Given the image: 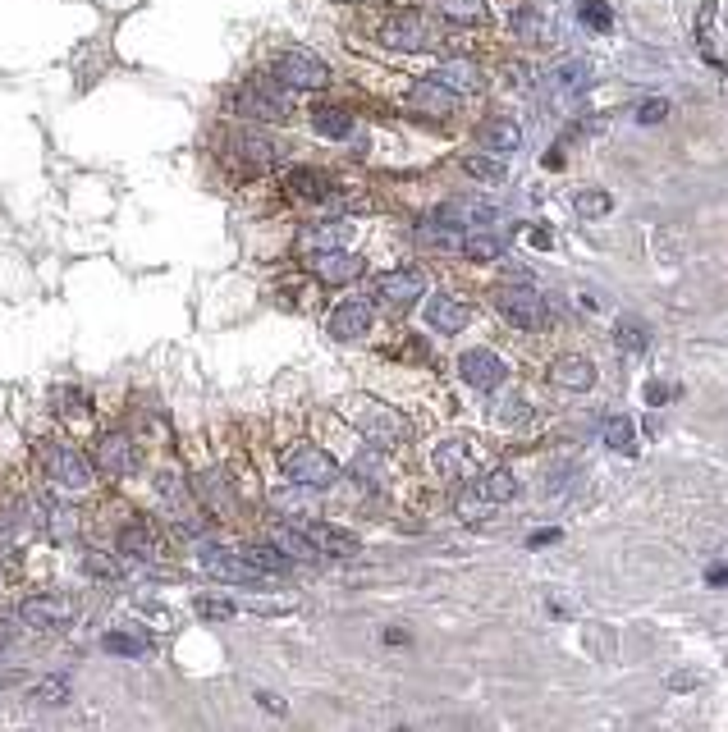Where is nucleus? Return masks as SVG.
<instances>
[{
    "instance_id": "7ed1b4c3",
    "label": "nucleus",
    "mask_w": 728,
    "mask_h": 732,
    "mask_svg": "<svg viewBox=\"0 0 728 732\" xmlns=\"http://www.w3.org/2000/svg\"><path fill=\"white\" fill-rule=\"evenodd\" d=\"M220 119H248V124H266V129H284L298 115V92L284 87L271 69H252V74L234 78L220 92Z\"/></svg>"
},
{
    "instance_id": "79ce46f5",
    "label": "nucleus",
    "mask_w": 728,
    "mask_h": 732,
    "mask_svg": "<svg viewBox=\"0 0 728 732\" xmlns=\"http://www.w3.org/2000/svg\"><path fill=\"white\" fill-rule=\"evenodd\" d=\"M440 5V14L454 23H481L486 19V0H435Z\"/></svg>"
},
{
    "instance_id": "a19ab883",
    "label": "nucleus",
    "mask_w": 728,
    "mask_h": 732,
    "mask_svg": "<svg viewBox=\"0 0 728 732\" xmlns=\"http://www.w3.org/2000/svg\"><path fill=\"white\" fill-rule=\"evenodd\" d=\"M696 37H701V51H706L710 65H719V51H715V0H701V14H696Z\"/></svg>"
},
{
    "instance_id": "9d476101",
    "label": "nucleus",
    "mask_w": 728,
    "mask_h": 732,
    "mask_svg": "<svg viewBox=\"0 0 728 732\" xmlns=\"http://www.w3.org/2000/svg\"><path fill=\"white\" fill-rule=\"evenodd\" d=\"M261 69H271L284 87H294L298 97H312V92H326L335 83V69H330L326 55L307 51V46H271L261 55Z\"/></svg>"
},
{
    "instance_id": "412c9836",
    "label": "nucleus",
    "mask_w": 728,
    "mask_h": 732,
    "mask_svg": "<svg viewBox=\"0 0 728 732\" xmlns=\"http://www.w3.org/2000/svg\"><path fill=\"white\" fill-rule=\"evenodd\" d=\"M303 531H307V540L321 549V559H358V554H362V540L353 536L348 527H339V522H326V517H307Z\"/></svg>"
},
{
    "instance_id": "58836bf2",
    "label": "nucleus",
    "mask_w": 728,
    "mask_h": 732,
    "mask_svg": "<svg viewBox=\"0 0 728 732\" xmlns=\"http://www.w3.org/2000/svg\"><path fill=\"white\" fill-rule=\"evenodd\" d=\"M605 444L614 453H623V458H632V453H637V426H632L628 417H609L605 421Z\"/></svg>"
},
{
    "instance_id": "393cba45",
    "label": "nucleus",
    "mask_w": 728,
    "mask_h": 732,
    "mask_svg": "<svg viewBox=\"0 0 728 732\" xmlns=\"http://www.w3.org/2000/svg\"><path fill=\"white\" fill-rule=\"evenodd\" d=\"M239 549L248 554L252 563H257L261 572H266V577H271V582H284V577H294V572H298V563L289 559V554H284V549L275 545V540L266 536V531H257V536H248V540H239Z\"/></svg>"
},
{
    "instance_id": "a18cd8bd",
    "label": "nucleus",
    "mask_w": 728,
    "mask_h": 732,
    "mask_svg": "<svg viewBox=\"0 0 728 732\" xmlns=\"http://www.w3.org/2000/svg\"><path fill=\"white\" fill-rule=\"evenodd\" d=\"M518 33H522V37H536L541 46L550 42V37H555V33H550V19H541V14L532 19V10H518Z\"/></svg>"
},
{
    "instance_id": "37998d69",
    "label": "nucleus",
    "mask_w": 728,
    "mask_h": 732,
    "mask_svg": "<svg viewBox=\"0 0 728 732\" xmlns=\"http://www.w3.org/2000/svg\"><path fill=\"white\" fill-rule=\"evenodd\" d=\"M577 19L587 23L591 33H609V28H614V10H609L605 0H582V5H577Z\"/></svg>"
},
{
    "instance_id": "49530a36",
    "label": "nucleus",
    "mask_w": 728,
    "mask_h": 732,
    "mask_svg": "<svg viewBox=\"0 0 728 732\" xmlns=\"http://www.w3.org/2000/svg\"><path fill=\"white\" fill-rule=\"evenodd\" d=\"M664 119H669V101L664 97H646L637 106V124H664Z\"/></svg>"
},
{
    "instance_id": "2eb2a0df",
    "label": "nucleus",
    "mask_w": 728,
    "mask_h": 732,
    "mask_svg": "<svg viewBox=\"0 0 728 732\" xmlns=\"http://www.w3.org/2000/svg\"><path fill=\"white\" fill-rule=\"evenodd\" d=\"M353 216H339V211H326L316 220H303L294 229V257H316V252H335V248H353Z\"/></svg>"
},
{
    "instance_id": "39448f33",
    "label": "nucleus",
    "mask_w": 728,
    "mask_h": 732,
    "mask_svg": "<svg viewBox=\"0 0 728 732\" xmlns=\"http://www.w3.org/2000/svg\"><path fill=\"white\" fill-rule=\"evenodd\" d=\"M280 193L284 202L307 206V211H339V216H353L367 206V197L348 193L344 179L326 165H312V161H294L280 170Z\"/></svg>"
},
{
    "instance_id": "f3484780",
    "label": "nucleus",
    "mask_w": 728,
    "mask_h": 732,
    "mask_svg": "<svg viewBox=\"0 0 728 732\" xmlns=\"http://www.w3.org/2000/svg\"><path fill=\"white\" fill-rule=\"evenodd\" d=\"M156 646H161L156 632L147 623H138V618H115V623H106V632H101V650H106L110 659H129V664L152 659Z\"/></svg>"
},
{
    "instance_id": "dca6fc26",
    "label": "nucleus",
    "mask_w": 728,
    "mask_h": 732,
    "mask_svg": "<svg viewBox=\"0 0 728 732\" xmlns=\"http://www.w3.org/2000/svg\"><path fill=\"white\" fill-rule=\"evenodd\" d=\"M495 312L504 321H513L518 330H545V321H550V307H545L532 280H504L495 289Z\"/></svg>"
},
{
    "instance_id": "5fc2aeb1",
    "label": "nucleus",
    "mask_w": 728,
    "mask_h": 732,
    "mask_svg": "<svg viewBox=\"0 0 728 732\" xmlns=\"http://www.w3.org/2000/svg\"><path fill=\"white\" fill-rule=\"evenodd\" d=\"M532 248H550V234H545V229H532Z\"/></svg>"
},
{
    "instance_id": "f8f14e48",
    "label": "nucleus",
    "mask_w": 728,
    "mask_h": 732,
    "mask_svg": "<svg viewBox=\"0 0 728 732\" xmlns=\"http://www.w3.org/2000/svg\"><path fill=\"white\" fill-rule=\"evenodd\" d=\"M376 42L399 55H422L431 46H440V37H435V23L422 10H390L376 23Z\"/></svg>"
},
{
    "instance_id": "1a4fd4ad",
    "label": "nucleus",
    "mask_w": 728,
    "mask_h": 732,
    "mask_svg": "<svg viewBox=\"0 0 728 732\" xmlns=\"http://www.w3.org/2000/svg\"><path fill=\"white\" fill-rule=\"evenodd\" d=\"M42 417L51 421V426H60V431H92L101 417V399L97 389L83 385V380H51V385L42 389Z\"/></svg>"
},
{
    "instance_id": "aec40b11",
    "label": "nucleus",
    "mask_w": 728,
    "mask_h": 732,
    "mask_svg": "<svg viewBox=\"0 0 728 732\" xmlns=\"http://www.w3.org/2000/svg\"><path fill=\"white\" fill-rule=\"evenodd\" d=\"M458 376H463V385L490 394V389H500L509 380V362L500 353H490V348H468V353L458 357Z\"/></svg>"
},
{
    "instance_id": "4be33fe9",
    "label": "nucleus",
    "mask_w": 728,
    "mask_h": 732,
    "mask_svg": "<svg viewBox=\"0 0 728 732\" xmlns=\"http://www.w3.org/2000/svg\"><path fill=\"white\" fill-rule=\"evenodd\" d=\"M403 101H408V110H413V115L449 119V115L458 110V101H463V97H458V92H449V87L440 83V78L426 74V78H417V83L408 87V97H403Z\"/></svg>"
},
{
    "instance_id": "c85d7f7f",
    "label": "nucleus",
    "mask_w": 728,
    "mask_h": 732,
    "mask_svg": "<svg viewBox=\"0 0 728 732\" xmlns=\"http://www.w3.org/2000/svg\"><path fill=\"white\" fill-rule=\"evenodd\" d=\"M468 490H472V495H477L486 508H495V504H509V499L518 495V476H513L509 467H490V472L472 476Z\"/></svg>"
},
{
    "instance_id": "7c9ffc66",
    "label": "nucleus",
    "mask_w": 728,
    "mask_h": 732,
    "mask_svg": "<svg viewBox=\"0 0 728 732\" xmlns=\"http://www.w3.org/2000/svg\"><path fill=\"white\" fill-rule=\"evenodd\" d=\"M431 463H435V472L445 476V481H472V476H477V467H472V458H468V449H463V440L435 444Z\"/></svg>"
},
{
    "instance_id": "bb28decb",
    "label": "nucleus",
    "mask_w": 728,
    "mask_h": 732,
    "mask_svg": "<svg viewBox=\"0 0 728 732\" xmlns=\"http://www.w3.org/2000/svg\"><path fill=\"white\" fill-rule=\"evenodd\" d=\"M477 142L481 151H495V156H513V151L522 147V129H518V119L509 115H490L477 124Z\"/></svg>"
},
{
    "instance_id": "c03bdc74",
    "label": "nucleus",
    "mask_w": 728,
    "mask_h": 732,
    "mask_svg": "<svg viewBox=\"0 0 728 732\" xmlns=\"http://www.w3.org/2000/svg\"><path fill=\"white\" fill-rule=\"evenodd\" d=\"M495 421H500V426H522V421H527V399H522V394H504V399L495 403Z\"/></svg>"
},
{
    "instance_id": "6ab92c4d",
    "label": "nucleus",
    "mask_w": 728,
    "mask_h": 732,
    "mask_svg": "<svg viewBox=\"0 0 728 732\" xmlns=\"http://www.w3.org/2000/svg\"><path fill=\"white\" fill-rule=\"evenodd\" d=\"M435 216L458 225L463 234H472V229H486L500 220V202H495V197H481V193H458V197H445V202L435 206Z\"/></svg>"
},
{
    "instance_id": "cd10ccee",
    "label": "nucleus",
    "mask_w": 728,
    "mask_h": 732,
    "mask_svg": "<svg viewBox=\"0 0 728 732\" xmlns=\"http://www.w3.org/2000/svg\"><path fill=\"white\" fill-rule=\"evenodd\" d=\"M37 710H65L69 700H74V682H69V673H42V678L28 682V696Z\"/></svg>"
},
{
    "instance_id": "ddd939ff",
    "label": "nucleus",
    "mask_w": 728,
    "mask_h": 732,
    "mask_svg": "<svg viewBox=\"0 0 728 732\" xmlns=\"http://www.w3.org/2000/svg\"><path fill=\"white\" fill-rule=\"evenodd\" d=\"M371 298H376V307L390 316H403L413 312L417 302L426 298V270L417 266H390L381 270L376 280H371Z\"/></svg>"
},
{
    "instance_id": "f704fd0d",
    "label": "nucleus",
    "mask_w": 728,
    "mask_h": 732,
    "mask_svg": "<svg viewBox=\"0 0 728 732\" xmlns=\"http://www.w3.org/2000/svg\"><path fill=\"white\" fill-rule=\"evenodd\" d=\"M550 78H555V87L564 92V97H573V92H587L591 87V60H559L555 69H550Z\"/></svg>"
},
{
    "instance_id": "3c124183",
    "label": "nucleus",
    "mask_w": 728,
    "mask_h": 732,
    "mask_svg": "<svg viewBox=\"0 0 728 732\" xmlns=\"http://www.w3.org/2000/svg\"><path fill=\"white\" fill-rule=\"evenodd\" d=\"M696 682H701L696 673H674V678H669V687H674V691H692Z\"/></svg>"
},
{
    "instance_id": "4468645a",
    "label": "nucleus",
    "mask_w": 728,
    "mask_h": 732,
    "mask_svg": "<svg viewBox=\"0 0 728 732\" xmlns=\"http://www.w3.org/2000/svg\"><path fill=\"white\" fill-rule=\"evenodd\" d=\"M376 316H381V307H376L371 293L339 298L335 307L326 312V334L335 339V344H362V339L376 330Z\"/></svg>"
},
{
    "instance_id": "a211bd4d",
    "label": "nucleus",
    "mask_w": 728,
    "mask_h": 732,
    "mask_svg": "<svg viewBox=\"0 0 728 732\" xmlns=\"http://www.w3.org/2000/svg\"><path fill=\"white\" fill-rule=\"evenodd\" d=\"M307 270H312V280L326 284V289H348V284H358L362 275H367V257L353 248L316 252V257H307Z\"/></svg>"
},
{
    "instance_id": "ea45409f",
    "label": "nucleus",
    "mask_w": 728,
    "mask_h": 732,
    "mask_svg": "<svg viewBox=\"0 0 728 732\" xmlns=\"http://www.w3.org/2000/svg\"><path fill=\"white\" fill-rule=\"evenodd\" d=\"M573 211L582 220H596V216H609L614 211V197L605 193V188H582V193L573 197Z\"/></svg>"
},
{
    "instance_id": "de8ad7c7",
    "label": "nucleus",
    "mask_w": 728,
    "mask_h": 732,
    "mask_svg": "<svg viewBox=\"0 0 728 732\" xmlns=\"http://www.w3.org/2000/svg\"><path fill=\"white\" fill-rule=\"evenodd\" d=\"M642 399H646V408H664L669 399H678V389H674V385H664V380H646Z\"/></svg>"
},
{
    "instance_id": "20e7f679",
    "label": "nucleus",
    "mask_w": 728,
    "mask_h": 732,
    "mask_svg": "<svg viewBox=\"0 0 728 732\" xmlns=\"http://www.w3.org/2000/svg\"><path fill=\"white\" fill-rule=\"evenodd\" d=\"M87 453H92V463H97L101 485H110V490H129L138 476H147V463H152V449H147L120 417L101 421V426L87 431Z\"/></svg>"
},
{
    "instance_id": "473e14b6",
    "label": "nucleus",
    "mask_w": 728,
    "mask_h": 732,
    "mask_svg": "<svg viewBox=\"0 0 728 732\" xmlns=\"http://www.w3.org/2000/svg\"><path fill=\"white\" fill-rule=\"evenodd\" d=\"M431 78H440V83H445L449 92H458V97H472V92H481V69L472 65V60H445V65L435 69Z\"/></svg>"
},
{
    "instance_id": "6e6552de",
    "label": "nucleus",
    "mask_w": 728,
    "mask_h": 732,
    "mask_svg": "<svg viewBox=\"0 0 728 732\" xmlns=\"http://www.w3.org/2000/svg\"><path fill=\"white\" fill-rule=\"evenodd\" d=\"M14 609H19L23 627H28V636H46V641H55V636H69L78 627V595L69 591H46V586H37V591H23L19 600H14Z\"/></svg>"
},
{
    "instance_id": "a878e982",
    "label": "nucleus",
    "mask_w": 728,
    "mask_h": 732,
    "mask_svg": "<svg viewBox=\"0 0 728 732\" xmlns=\"http://www.w3.org/2000/svg\"><path fill=\"white\" fill-rule=\"evenodd\" d=\"M413 238H417V248H426V252H463V229L440 220L435 211H426V216L417 220Z\"/></svg>"
},
{
    "instance_id": "09e8293b",
    "label": "nucleus",
    "mask_w": 728,
    "mask_h": 732,
    "mask_svg": "<svg viewBox=\"0 0 728 732\" xmlns=\"http://www.w3.org/2000/svg\"><path fill=\"white\" fill-rule=\"evenodd\" d=\"M257 705H261V710H271V714H284V710H289V705H284V700L275 696V691H257Z\"/></svg>"
},
{
    "instance_id": "2f4dec72",
    "label": "nucleus",
    "mask_w": 728,
    "mask_h": 732,
    "mask_svg": "<svg viewBox=\"0 0 728 732\" xmlns=\"http://www.w3.org/2000/svg\"><path fill=\"white\" fill-rule=\"evenodd\" d=\"M463 174L477 183H490V188H500V183H509V161L495 156V151H472V156H463Z\"/></svg>"
},
{
    "instance_id": "864d4df0",
    "label": "nucleus",
    "mask_w": 728,
    "mask_h": 732,
    "mask_svg": "<svg viewBox=\"0 0 728 732\" xmlns=\"http://www.w3.org/2000/svg\"><path fill=\"white\" fill-rule=\"evenodd\" d=\"M385 646H408V632H399V627H394V632H385Z\"/></svg>"
},
{
    "instance_id": "423d86ee",
    "label": "nucleus",
    "mask_w": 728,
    "mask_h": 732,
    "mask_svg": "<svg viewBox=\"0 0 728 732\" xmlns=\"http://www.w3.org/2000/svg\"><path fill=\"white\" fill-rule=\"evenodd\" d=\"M188 554H193L197 572H207L211 582H220V586H234V591H257V586H271V577H266V572H261L239 545H229L220 531H216V536L193 540Z\"/></svg>"
},
{
    "instance_id": "8fccbe9b",
    "label": "nucleus",
    "mask_w": 728,
    "mask_h": 732,
    "mask_svg": "<svg viewBox=\"0 0 728 732\" xmlns=\"http://www.w3.org/2000/svg\"><path fill=\"white\" fill-rule=\"evenodd\" d=\"M555 540H559V531H555V527H545V531H532V536H527V545L541 549V545H555Z\"/></svg>"
},
{
    "instance_id": "f257e3e1",
    "label": "nucleus",
    "mask_w": 728,
    "mask_h": 732,
    "mask_svg": "<svg viewBox=\"0 0 728 732\" xmlns=\"http://www.w3.org/2000/svg\"><path fill=\"white\" fill-rule=\"evenodd\" d=\"M207 156L234 188H248L284 170V142L275 138V129L248 124V119H220L207 138Z\"/></svg>"
},
{
    "instance_id": "e433bc0d",
    "label": "nucleus",
    "mask_w": 728,
    "mask_h": 732,
    "mask_svg": "<svg viewBox=\"0 0 728 732\" xmlns=\"http://www.w3.org/2000/svg\"><path fill=\"white\" fill-rule=\"evenodd\" d=\"M504 234H481V229H472V234H463V257L468 261H504Z\"/></svg>"
},
{
    "instance_id": "b1692460",
    "label": "nucleus",
    "mask_w": 728,
    "mask_h": 732,
    "mask_svg": "<svg viewBox=\"0 0 728 732\" xmlns=\"http://www.w3.org/2000/svg\"><path fill=\"white\" fill-rule=\"evenodd\" d=\"M426 325H431L435 334H463L472 321L468 302L454 298V293H426V307H422Z\"/></svg>"
},
{
    "instance_id": "72a5a7b5",
    "label": "nucleus",
    "mask_w": 728,
    "mask_h": 732,
    "mask_svg": "<svg viewBox=\"0 0 728 732\" xmlns=\"http://www.w3.org/2000/svg\"><path fill=\"white\" fill-rule=\"evenodd\" d=\"M188 609H193V618H202V623H229V618L239 614V604L229 600V595L220 591H202L188 600Z\"/></svg>"
},
{
    "instance_id": "f03ea898",
    "label": "nucleus",
    "mask_w": 728,
    "mask_h": 732,
    "mask_svg": "<svg viewBox=\"0 0 728 732\" xmlns=\"http://www.w3.org/2000/svg\"><path fill=\"white\" fill-rule=\"evenodd\" d=\"M28 476L42 481L46 490H55V495L83 499V504L101 490V476H97V463H92L87 444L74 431L51 426V421H46V431L28 435Z\"/></svg>"
},
{
    "instance_id": "c9c22d12",
    "label": "nucleus",
    "mask_w": 728,
    "mask_h": 732,
    "mask_svg": "<svg viewBox=\"0 0 728 732\" xmlns=\"http://www.w3.org/2000/svg\"><path fill=\"white\" fill-rule=\"evenodd\" d=\"M614 344H619L623 353H646V348H651V325L637 321V316H619V321H614Z\"/></svg>"
},
{
    "instance_id": "5701e85b",
    "label": "nucleus",
    "mask_w": 728,
    "mask_h": 732,
    "mask_svg": "<svg viewBox=\"0 0 728 732\" xmlns=\"http://www.w3.org/2000/svg\"><path fill=\"white\" fill-rule=\"evenodd\" d=\"M307 129H312L321 142H348L358 133V115L348 106H339V101H316V106L307 110Z\"/></svg>"
},
{
    "instance_id": "c756f323",
    "label": "nucleus",
    "mask_w": 728,
    "mask_h": 732,
    "mask_svg": "<svg viewBox=\"0 0 728 732\" xmlns=\"http://www.w3.org/2000/svg\"><path fill=\"white\" fill-rule=\"evenodd\" d=\"M550 385H559V389H591L596 385V366H591V357H582V353H568V357H559L555 366H550Z\"/></svg>"
},
{
    "instance_id": "603ef678",
    "label": "nucleus",
    "mask_w": 728,
    "mask_h": 732,
    "mask_svg": "<svg viewBox=\"0 0 728 732\" xmlns=\"http://www.w3.org/2000/svg\"><path fill=\"white\" fill-rule=\"evenodd\" d=\"M706 582L710 586H728V563H715V568L706 572Z\"/></svg>"
},
{
    "instance_id": "4c0bfd02",
    "label": "nucleus",
    "mask_w": 728,
    "mask_h": 732,
    "mask_svg": "<svg viewBox=\"0 0 728 732\" xmlns=\"http://www.w3.org/2000/svg\"><path fill=\"white\" fill-rule=\"evenodd\" d=\"M23 636H28V627H23L19 609H14V604H0V659H10L14 650L23 646Z\"/></svg>"
},
{
    "instance_id": "9b49d317",
    "label": "nucleus",
    "mask_w": 728,
    "mask_h": 732,
    "mask_svg": "<svg viewBox=\"0 0 728 732\" xmlns=\"http://www.w3.org/2000/svg\"><path fill=\"white\" fill-rule=\"evenodd\" d=\"M348 421H353V431H358L362 444H376V449H385V453H394L403 440H408V431H413L399 408L376 403V399H353Z\"/></svg>"
},
{
    "instance_id": "0eeeda50",
    "label": "nucleus",
    "mask_w": 728,
    "mask_h": 732,
    "mask_svg": "<svg viewBox=\"0 0 728 732\" xmlns=\"http://www.w3.org/2000/svg\"><path fill=\"white\" fill-rule=\"evenodd\" d=\"M275 467H280L284 481L303 485V490H316V495L335 490L339 476H344L339 458L330 449H321L316 440H289V444H280V449H275Z\"/></svg>"
}]
</instances>
